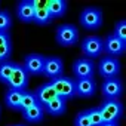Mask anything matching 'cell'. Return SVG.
Returning a JSON list of instances; mask_svg holds the SVG:
<instances>
[{
	"label": "cell",
	"mask_w": 126,
	"mask_h": 126,
	"mask_svg": "<svg viewBox=\"0 0 126 126\" xmlns=\"http://www.w3.org/2000/svg\"><path fill=\"white\" fill-rule=\"evenodd\" d=\"M50 86L55 89L56 95L62 99H71L76 96V85H74V80L71 77H67V76H59L56 79H52L50 80Z\"/></svg>",
	"instance_id": "1"
},
{
	"label": "cell",
	"mask_w": 126,
	"mask_h": 126,
	"mask_svg": "<svg viewBox=\"0 0 126 126\" xmlns=\"http://www.w3.org/2000/svg\"><path fill=\"white\" fill-rule=\"evenodd\" d=\"M55 39L59 46H64V47L74 46L79 42V30L73 24H62L56 28Z\"/></svg>",
	"instance_id": "2"
},
{
	"label": "cell",
	"mask_w": 126,
	"mask_h": 126,
	"mask_svg": "<svg viewBox=\"0 0 126 126\" xmlns=\"http://www.w3.org/2000/svg\"><path fill=\"white\" fill-rule=\"evenodd\" d=\"M98 108L101 111L104 123L119 122V119L123 116V104L120 102V99H105Z\"/></svg>",
	"instance_id": "3"
},
{
	"label": "cell",
	"mask_w": 126,
	"mask_h": 126,
	"mask_svg": "<svg viewBox=\"0 0 126 126\" xmlns=\"http://www.w3.org/2000/svg\"><path fill=\"white\" fill-rule=\"evenodd\" d=\"M80 24L86 30H98L102 25V12L98 8H85L80 14Z\"/></svg>",
	"instance_id": "4"
},
{
	"label": "cell",
	"mask_w": 126,
	"mask_h": 126,
	"mask_svg": "<svg viewBox=\"0 0 126 126\" xmlns=\"http://www.w3.org/2000/svg\"><path fill=\"white\" fill-rule=\"evenodd\" d=\"M82 53L85 55V58L88 59H94V58H99L104 52L102 47V39H99L98 36H88L82 40Z\"/></svg>",
	"instance_id": "5"
},
{
	"label": "cell",
	"mask_w": 126,
	"mask_h": 126,
	"mask_svg": "<svg viewBox=\"0 0 126 126\" xmlns=\"http://www.w3.org/2000/svg\"><path fill=\"white\" fill-rule=\"evenodd\" d=\"M73 73L77 79H92L94 73H95V65H94V61L88 59L85 56L77 58L73 62Z\"/></svg>",
	"instance_id": "6"
},
{
	"label": "cell",
	"mask_w": 126,
	"mask_h": 126,
	"mask_svg": "<svg viewBox=\"0 0 126 126\" xmlns=\"http://www.w3.org/2000/svg\"><path fill=\"white\" fill-rule=\"evenodd\" d=\"M28 73L25 71L22 64H15L14 73L9 79V82L6 83L9 86V89H16V91H25L28 86Z\"/></svg>",
	"instance_id": "7"
},
{
	"label": "cell",
	"mask_w": 126,
	"mask_h": 126,
	"mask_svg": "<svg viewBox=\"0 0 126 126\" xmlns=\"http://www.w3.org/2000/svg\"><path fill=\"white\" fill-rule=\"evenodd\" d=\"M98 71H99L101 77H104V79L117 77V74L120 73V62L117 58L104 56L98 64Z\"/></svg>",
	"instance_id": "8"
},
{
	"label": "cell",
	"mask_w": 126,
	"mask_h": 126,
	"mask_svg": "<svg viewBox=\"0 0 126 126\" xmlns=\"http://www.w3.org/2000/svg\"><path fill=\"white\" fill-rule=\"evenodd\" d=\"M101 92L105 99H120L123 94V83L120 79L113 77V79H104Z\"/></svg>",
	"instance_id": "9"
},
{
	"label": "cell",
	"mask_w": 126,
	"mask_h": 126,
	"mask_svg": "<svg viewBox=\"0 0 126 126\" xmlns=\"http://www.w3.org/2000/svg\"><path fill=\"white\" fill-rule=\"evenodd\" d=\"M102 47H104V52L107 53V56L117 58V56H122L125 53V50H126V42L117 39L113 34H110V36H107L102 40Z\"/></svg>",
	"instance_id": "10"
},
{
	"label": "cell",
	"mask_w": 126,
	"mask_h": 126,
	"mask_svg": "<svg viewBox=\"0 0 126 126\" xmlns=\"http://www.w3.org/2000/svg\"><path fill=\"white\" fill-rule=\"evenodd\" d=\"M64 71V62L59 56H45V64H43V76L52 79H56L62 76Z\"/></svg>",
	"instance_id": "11"
},
{
	"label": "cell",
	"mask_w": 126,
	"mask_h": 126,
	"mask_svg": "<svg viewBox=\"0 0 126 126\" xmlns=\"http://www.w3.org/2000/svg\"><path fill=\"white\" fill-rule=\"evenodd\" d=\"M43 64H45V56L39 53H28L24 58L22 65L28 76H40L43 74Z\"/></svg>",
	"instance_id": "12"
},
{
	"label": "cell",
	"mask_w": 126,
	"mask_h": 126,
	"mask_svg": "<svg viewBox=\"0 0 126 126\" xmlns=\"http://www.w3.org/2000/svg\"><path fill=\"white\" fill-rule=\"evenodd\" d=\"M76 85V96L80 98H91L96 92V82L95 79H77L74 80Z\"/></svg>",
	"instance_id": "13"
},
{
	"label": "cell",
	"mask_w": 126,
	"mask_h": 126,
	"mask_svg": "<svg viewBox=\"0 0 126 126\" xmlns=\"http://www.w3.org/2000/svg\"><path fill=\"white\" fill-rule=\"evenodd\" d=\"M34 95H36L37 102H39L42 107H45L49 101H52V99H55V98L58 96L56 92H55V89L50 86V83H46V85L39 86V88L34 91Z\"/></svg>",
	"instance_id": "14"
},
{
	"label": "cell",
	"mask_w": 126,
	"mask_h": 126,
	"mask_svg": "<svg viewBox=\"0 0 126 126\" xmlns=\"http://www.w3.org/2000/svg\"><path fill=\"white\" fill-rule=\"evenodd\" d=\"M34 8L31 5V0H22L16 6V16L22 22H33L34 18Z\"/></svg>",
	"instance_id": "15"
},
{
	"label": "cell",
	"mask_w": 126,
	"mask_h": 126,
	"mask_svg": "<svg viewBox=\"0 0 126 126\" xmlns=\"http://www.w3.org/2000/svg\"><path fill=\"white\" fill-rule=\"evenodd\" d=\"M43 110H45V113H47L50 116H62L67 111V101L59 98V96H56L55 99L49 101L43 107Z\"/></svg>",
	"instance_id": "16"
},
{
	"label": "cell",
	"mask_w": 126,
	"mask_h": 126,
	"mask_svg": "<svg viewBox=\"0 0 126 126\" xmlns=\"http://www.w3.org/2000/svg\"><path fill=\"white\" fill-rule=\"evenodd\" d=\"M22 92L24 91H16V89H8V92L5 94V104L15 111H19V105H21V99H22Z\"/></svg>",
	"instance_id": "17"
},
{
	"label": "cell",
	"mask_w": 126,
	"mask_h": 126,
	"mask_svg": "<svg viewBox=\"0 0 126 126\" xmlns=\"http://www.w3.org/2000/svg\"><path fill=\"white\" fill-rule=\"evenodd\" d=\"M21 113H22V117H24L28 123H39V122H42L43 117H45V110H43V107H42L40 104H36L34 107H31V108H28V110H24V111H21Z\"/></svg>",
	"instance_id": "18"
},
{
	"label": "cell",
	"mask_w": 126,
	"mask_h": 126,
	"mask_svg": "<svg viewBox=\"0 0 126 126\" xmlns=\"http://www.w3.org/2000/svg\"><path fill=\"white\" fill-rule=\"evenodd\" d=\"M67 2L65 0H49V3H47V11L53 18H61V16H64V14L67 12Z\"/></svg>",
	"instance_id": "19"
},
{
	"label": "cell",
	"mask_w": 126,
	"mask_h": 126,
	"mask_svg": "<svg viewBox=\"0 0 126 126\" xmlns=\"http://www.w3.org/2000/svg\"><path fill=\"white\" fill-rule=\"evenodd\" d=\"M14 68H15V62H12V61L0 62V82L8 83L12 73H14Z\"/></svg>",
	"instance_id": "20"
},
{
	"label": "cell",
	"mask_w": 126,
	"mask_h": 126,
	"mask_svg": "<svg viewBox=\"0 0 126 126\" xmlns=\"http://www.w3.org/2000/svg\"><path fill=\"white\" fill-rule=\"evenodd\" d=\"M37 102L36 99V95L34 92H30V91H24L22 92V99H21V105H19V111H24V110H28L31 107H34Z\"/></svg>",
	"instance_id": "21"
},
{
	"label": "cell",
	"mask_w": 126,
	"mask_h": 126,
	"mask_svg": "<svg viewBox=\"0 0 126 126\" xmlns=\"http://www.w3.org/2000/svg\"><path fill=\"white\" fill-rule=\"evenodd\" d=\"M50 21H52V16H50L47 9H40V11L34 12V18H33L34 24H37V25H49Z\"/></svg>",
	"instance_id": "22"
},
{
	"label": "cell",
	"mask_w": 126,
	"mask_h": 126,
	"mask_svg": "<svg viewBox=\"0 0 126 126\" xmlns=\"http://www.w3.org/2000/svg\"><path fill=\"white\" fill-rule=\"evenodd\" d=\"M12 25V18L8 11H0V31L8 33V30Z\"/></svg>",
	"instance_id": "23"
},
{
	"label": "cell",
	"mask_w": 126,
	"mask_h": 126,
	"mask_svg": "<svg viewBox=\"0 0 126 126\" xmlns=\"http://www.w3.org/2000/svg\"><path fill=\"white\" fill-rule=\"evenodd\" d=\"M86 111H88V116H89V120H91L92 126H101L104 123L99 108H91V110H86Z\"/></svg>",
	"instance_id": "24"
},
{
	"label": "cell",
	"mask_w": 126,
	"mask_h": 126,
	"mask_svg": "<svg viewBox=\"0 0 126 126\" xmlns=\"http://www.w3.org/2000/svg\"><path fill=\"white\" fill-rule=\"evenodd\" d=\"M113 36H116L117 39L126 42V21H119V22L116 24Z\"/></svg>",
	"instance_id": "25"
},
{
	"label": "cell",
	"mask_w": 126,
	"mask_h": 126,
	"mask_svg": "<svg viewBox=\"0 0 126 126\" xmlns=\"http://www.w3.org/2000/svg\"><path fill=\"white\" fill-rule=\"evenodd\" d=\"M74 126H92L86 110L77 113V116H76V119H74Z\"/></svg>",
	"instance_id": "26"
},
{
	"label": "cell",
	"mask_w": 126,
	"mask_h": 126,
	"mask_svg": "<svg viewBox=\"0 0 126 126\" xmlns=\"http://www.w3.org/2000/svg\"><path fill=\"white\" fill-rule=\"evenodd\" d=\"M11 53H12V47H11V46H3V47H0V62L9 61Z\"/></svg>",
	"instance_id": "27"
},
{
	"label": "cell",
	"mask_w": 126,
	"mask_h": 126,
	"mask_svg": "<svg viewBox=\"0 0 126 126\" xmlns=\"http://www.w3.org/2000/svg\"><path fill=\"white\" fill-rule=\"evenodd\" d=\"M47 3H49V0H31V5H33L34 11L47 9Z\"/></svg>",
	"instance_id": "28"
},
{
	"label": "cell",
	"mask_w": 126,
	"mask_h": 126,
	"mask_svg": "<svg viewBox=\"0 0 126 126\" xmlns=\"http://www.w3.org/2000/svg\"><path fill=\"white\" fill-rule=\"evenodd\" d=\"M3 46H11V36L9 33L0 31V47H3Z\"/></svg>",
	"instance_id": "29"
},
{
	"label": "cell",
	"mask_w": 126,
	"mask_h": 126,
	"mask_svg": "<svg viewBox=\"0 0 126 126\" xmlns=\"http://www.w3.org/2000/svg\"><path fill=\"white\" fill-rule=\"evenodd\" d=\"M101 126H119V122H107V123H102Z\"/></svg>",
	"instance_id": "30"
},
{
	"label": "cell",
	"mask_w": 126,
	"mask_h": 126,
	"mask_svg": "<svg viewBox=\"0 0 126 126\" xmlns=\"http://www.w3.org/2000/svg\"><path fill=\"white\" fill-rule=\"evenodd\" d=\"M14 126H25V125H14Z\"/></svg>",
	"instance_id": "31"
}]
</instances>
